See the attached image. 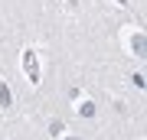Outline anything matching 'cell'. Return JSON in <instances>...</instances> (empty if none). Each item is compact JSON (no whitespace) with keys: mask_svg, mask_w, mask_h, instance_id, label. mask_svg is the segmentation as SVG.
Instances as JSON below:
<instances>
[{"mask_svg":"<svg viewBox=\"0 0 147 140\" xmlns=\"http://www.w3.org/2000/svg\"><path fill=\"white\" fill-rule=\"evenodd\" d=\"M0 108H10V91H7L3 82H0Z\"/></svg>","mask_w":147,"mask_h":140,"instance_id":"277c9868","label":"cell"},{"mask_svg":"<svg viewBox=\"0 0 147 140\" xmlns=\"http://www.w3.org/2000/svg\"><path fill=\"white\" fill-rule=\"evenodd\" d=\"M69 140H79V137H69Z\"/></svg>","mask_w":147,"mask_h":140,"instance_id":"8992f818","label":"cell"},{"mask_svg":"<svg viewBox=\"0 0 147 140\" xmlns=\"http://www.w3.org/2000/svg\"><path fill=\"white\" fill-rule=\"evenodd\" d=\"M23 65H26V72H30V82L36 85V82H39V65H36V56H33L30 49L23 52Z\"/></svg>","mask_w":147,"mask_h":140,"instance_id":"7a4b0ae2","label":"cell"},{"mask_svg":"<svg viewBox=\"0 0 147 140\" xmlns=\"http://www.w3.org/2000/svg\"><path fill=\"white\" fill-rule=\"evenodd\" d=\"M118 3H127V0H118Z\"/></svg>","mask_w":147,"mask_h":140,"instance_id":"5b68a950","label":"cell"},{"mask_svg":"<svg viewBox=\"0 0 147 140\" xmlns=\"http://www.w3.org/2000/svg\"><path fill=\"white\" fill-rule=\"evenodd\" d=\"M127 42H131V52H134L137 59H144V56H147V39H144V33H141V29H134L131 36H127Z\"/></svg>","mask_w":147,"mask_h":140,"instance_id":"6da1fadb","label":"cell"},{"mask_svg":"<svg viewBox=\"0 0 147 140\" xmlns=\"http://www.w3.org/2000/svg\"><path fill=\"white\" fill-rule=\"evenodd\" d=\"M79 114H82V117H92V114H95V104H92V101H82V104H79Z\"/></svg>","mask_w":147,"mask_h":140,"instance_id":"3957f363","label":"cell"}]
</instances>
